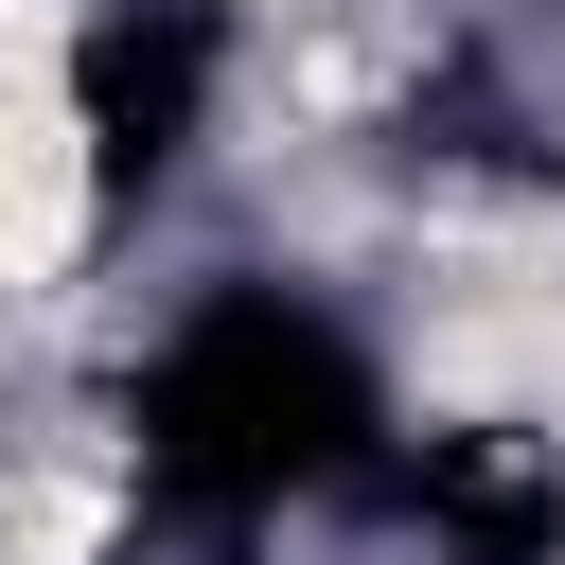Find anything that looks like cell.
Segmentation results:
<instances>
[{"mask_svg":"<svg viewBox=\"0 0 565 565\" xmlns=\"http://www.w3.org/2000/svg\"><path fill=\"white\" fill-rule=\"evenodd\" d=\"M106 247V141L71 71V0H0V300H53Z\"/></svg>","mask_w":565,"mask_h":565,"instance_id":"1","label":"cell"},{"mask_svg":"<svg viewBox=\"0 0 565 565\" xmlns=\"http://www.w3.org/2000/svg\"><path fill=\"white\" fill-rule=\"evenodd\" d=\"M124 512H141V459H124L88 406L0 424V565H106Z\"/></svg>","mask_w":565,"mask_h":565,"instance_id":"2","label":"cell"}]
</instances>
